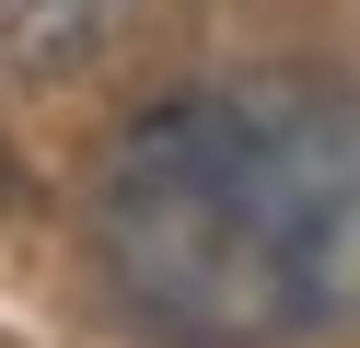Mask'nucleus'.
Listing matches in <instances>:
<instances>
[{"label":"nucleus","mask_w":360,"mask_h":348,"mask_svg":"<svg viewBox=\"0 0 360 348\" xmlns=\"http://www.w3.org/2000/svg\"><path fill=\"white\" fill-rule=\"evenodd\" d=\"M105 255L221 348L360 314V105L256 70L140 116L105 174Z\"/></svg>","instance_id":"obj_1"}]
</instances>
